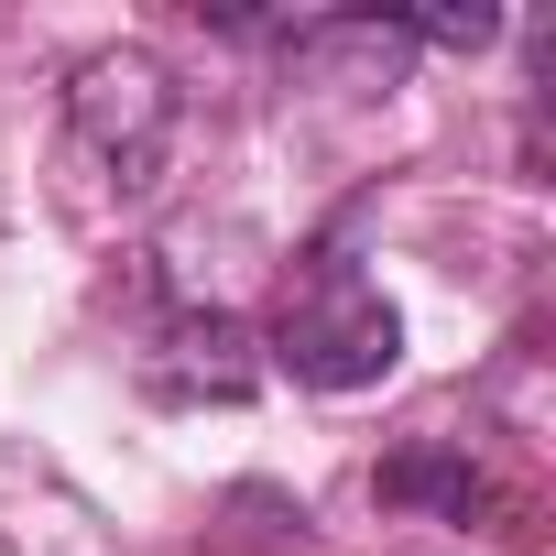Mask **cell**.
Segmentation results:
<instances>
[{
	"instance_id": "cell-2",
	"label": "cell",
	"mask_w": 556,
	"mask_h": 556,
	"mask_svg": "<svg viewBox=\"0 0 556 556\" xmlns=\"http://www.w3.org/2000/svg\"><path fill=\"white\" fill-rule=\"evenodd\" d=\"M175 77L142 55V45H99L77 77H66V131H77V153L121 186V197H142L153 175H164V153H175Z\"/></svg>"
},
{
	"instance_id": "cell-3",
	"label": "cell",
	"mask_w": 556,
	"mask_h": 556,
	"mask_svg": "<svg viewBox=\"0 0 556 556\" xmlns=\"http://www.w3.org/2000/svg\"><path fill=\"white\" fill-rule=\"evenodd\" d=\"M262 361H251V328L229 306H175L164 339H153V393L164 404H251Z\"/></svg>"
},
{
	"instance_id": "cell-5",
	"label": "cell",
	"mask_w": 556,
	"mask_h": 556,
	"mask_svg": "<svg viewBox=\"0 0 556 556\" xmlns=\"http://www.w3.org/2000/svg\"><path fill=\"white\" fill-rule=\"evenodd\" d=\"M371 491L404 502V513H437V523H480V513H491V480H480L458 447H393V458L371 469Z\"/></svg>"
},
{
	"instance_id": "cell-1",
	"label": "cell",
	"mask_w": 556,
	"mask_h": 556,
	"mask_svg": "<svg viewBox=\"0 0 556 556\" xmlns=\"http://www.w3.org/2000/svg\"><path fill=\"white\" fill-rule=\"evenodd\" d=\"M273 361L306 393H361L404 361V317L382 306V285L350 251H306L295 285H285V317H273Z\"/></svg>"
},
{
	"instance_id": "cell-4",
	"label": "cell",
	"mask_w": 556,
	"mask_h": 556,
	"mask_svg": "<svg viewBox=\"0 0 556 556\" xmlns=\"http://www.w3.org/2000/svg\"><path fill=\"white\" fill-rule=\"evenodd\" d=\"M285 55L328 88H393L415 66V34H404V12H328V23H295Z\"/></svg>"
}]
</instances>
